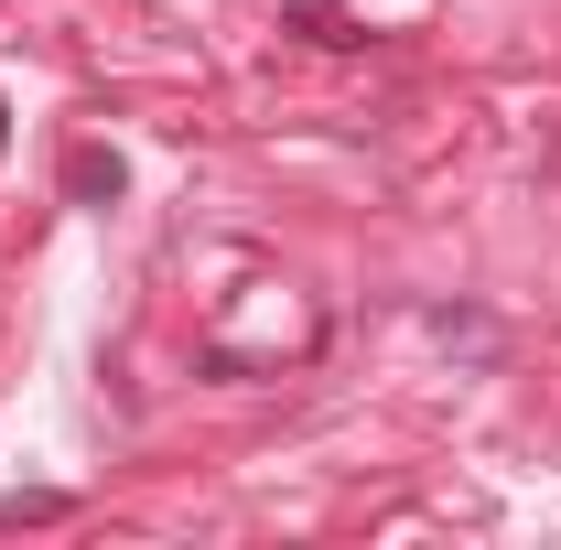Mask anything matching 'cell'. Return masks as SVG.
Instances as JSON below:
<instances>
[{
  "instance_id": "7a4b0ae2",
  "label": "cell",
  "mask_w": 561,
  "mask_h": 550,
  "mask_svg": "<svg viewBox=\"0 0 561 550\" xmlns=\"http://www.w3.org/2000/svg\"><path fill=\"white\" fill-rule=\"evenodd\" d=\"M291 11H302V33H313V44H356V22L335 11V0H291Z\"/></svg>"
},
{
  "instance_id": "6da1fadb",
  "label": "cell",
  "mask_w": 561,
  "mask_h": 550,
  "mask_svg": "<svg viewBox=\"0 0 561 550\" xmlns=\"http://www.w3.org/2000/svg\"><path fill=\"white\" fill-rule=\"evenodd\" d=\"M66 184L87 195V206H98V195H119L130 173H119V151H76V162H66Z\"/></svg>"
}]
</instances>
